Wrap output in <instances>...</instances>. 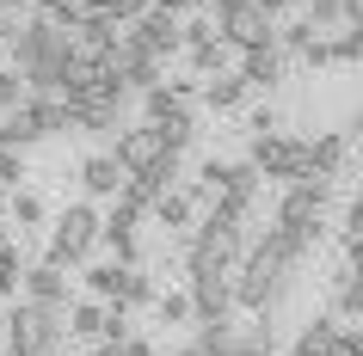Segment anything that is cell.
Segmentation results:
<instances>
[{"label":"cell","mask_w":363,"mask_h":356,"mask_svg":"<svg viewBox=\"0 0 363 356\" xmlns=\"http://www.w3.org/2000/svg\"><path fill=\"white\" fill-rule=\"evenodd\" d=\"M6 338H13V356H56L62 332V307H38V301H19L13 314H0Z\"/></svg>","instance_id":"1"},{"label":"cell","mask_w":363,"mask_h":356,"mask_svg":"<svg viewBox=\"0 0 363 356\" xmlns=\"http://www.w3.org/2000/svg\"><path fill=\"white\" fill-rule=\"evenodd\" d=\"M93 246H99V215L86 203H68V209H62V222H56V234H50V258H43V264L68 270V264H80Z\"/></svg>","instance_id":"2"},{"label":"cell","mask_w":363,"mask_h":356,"mask_svg":"<svg viewBox=\"0 0 363 356\" xmlns=\"http://www.w3.org/2000/svg\"><path fill=\"white\" fill-rule=\"evenodd\" d=\"M247 166L259 172V178H302L308 172V148L302 142H289V135H252V154H247Z\"/></svg>","instance_id":"3"},{"label":"cell","mask_w":363,"mask_h":356,"mask_svg":"<svg viewBox=\"0 0 363 356\" xmlns=\"http://www.w3.org/2000/svg\"><path fill=\"white\" fill-rule=\"evenodd\" d=\"M326 197H333V178H320V172H302V178L289 185V197L277 203V227H320Z\"/></svg>","instance_id":"4"},{"label":"cell","mask_w":363,"mask_h":356,"mask_svg":"<svg viewBox=\"0 0 363 356\" xmlns=\"http://www.w3.org/2000/svg\"><path fill=\"white\" fill-rule=\"evenodd\" d=\"M123 38H135L154 62H167L172 50H185V25H179V13H167V6H148V13L123 31Z\"/></svg>","instance_id":"5"},{"label":"cell","mask_w":363,"mask_h":356,"mask_svg":"<svg viewBox=\"0 0 363 356\" xmlns=\"http://www.w3.org/2000/svg\"><path fill=\"white\" fill-rule=\"evenodd\" d=\"M117 172H123V178H142V172L148 166H160V160H167V148H160V135L148 130V123H142V130H117Z\"/></svg>","instance_id":"6"},{"label":"cell","mask_w":363,"mask_h":356,"mask_svg":"<svg viewBox=\"0 0 363 356\" xmlns=\"http://www.w3.org/2000/svg\"><path fill=\"white\" fill-rule=\"evenodd\" d=\"M191 319H203V326H216V319H228V307H234V289H228V277H191Z\"/></svg>","instance_id":"7"},{"label":"cell","mask_w":363,"mask_h":356,"mask_svg":"<svg viewBox=\"0 0 363 356\" xmlns=\"http://www.w3.org/2000/svg\"><path fill=\"white\" fill-rule=\"evenodd\" d=\"M185 270H191V277H228V270H234V246L210 240V234H197L191 252H185Z\"/></svg>","instance_id":"8"},{"label":"cell","mask_w":363,"mask_h":356,"mask_svg":"<svg viewBox=\"0 0 363 356\" xmlns=\"http://www.w3.org/2000/svg\"><path fill=\"white\" fill-rule=\"evenodd\" d=\"M19 282H25V295L38 301V307H68V277H62L56 264H31Z\"/></svg>","instance_id":"9"},{"label":"cell","mask_w":363,"mask_h":356,"mask_svg":"<svg viewBox=\"0 0 363 356\" xmlns=\"http://www.w3.org/2000/svg\"><path fill=\"white\" fill-rule=\"evenodd\" d=\"M234 74L247 80V93H252V86H277V80H284V56H277V43H271V50H247V56L234 62Z\"/></svg>","instance_id":"10"},{"label":"cell","mask_w":363,"mask_h":356,"mask_svg":"<svg viewBox=\"0 0 363 356\" xmlns=\"http://www.w3.org/2000/svg\"><path fill=\"white\" fill-rule=\"evenodd\" d=\"M80 185L93 190V197H117V190H123V172H117L111 154H86V160H80Z\"/></svg>","instance_id":"11"},{"label":"cell","mask_w":363,"mask_h":356,"mask_svg":"<svg viewBox=\"0 0 363 356\" xmlns=\"http://www.w3.org/2000/svg\"><path fill=\"white\" fill-rule=\"evenodd\" d=\"M333 344H339V319L333 314L308 319L302 332H296V356H333Z\"/></svg>","instance_id":"12"},{"label":"cell","mask_w":363,"mask_h":356,"mask_svg":"<svg viewBox=\"0 0 363 356\" xmlns=\"http://www.w3.org/2000/svg\"><path fill=\"white\" fill-rule=\"evenodd\" d=\"M197 93H203V105H210V111H234V105H240V98H247V80L234 74H216V80H203V86H197Z\"/></svg>","instance_id":"13"},{"label":"cell","mask_w":363,"mask_h":356,"mask_svg":"<svg viewBox=\"0 0 363 356\" xmlns=\"http://www.w3.org/2000/svg\"><path fill=\"white\" fill-rule=\"evenodd\" d=\"M259 185H265V178H259V172H252L247 160H234V166H222V197H228V203H240V209H247L252 197H259Z\"/></svg>","instance_id":"14"},{"label":"cell","mask_w":363,"mask_h":356,"mask_svg":"<svg viewBox=\"0 0 363 356\" xmlns=\"http://www.w3.org/2000/svg\"><path fill=\"white\" fill-rule=\"evenodd\" d=\"M302 148H308V172L339 178V166H345V135H320V142H302Z\"/></svg>","instance_id":"15"},{"label":"cell","mask_w":363,"mask_h":356,"mask_svg":"<svg viewBox=\"0 0 363 356\" xmlns=\"http://www.w3.org/2000/svg\"><path fill=\"white\" fill-rule=\"evenodd\" d=\"M25 111H31V123H38V135H62V130H74L62 98H25Z\"/></svg>","instance_id":"16"},{"label":"cell","mask_w":363,"mask_h":356,"mask_svg":"<svg viewBox=\"0 0 363 356\" xmlns=\"http://www.w3.org/2000/svg\"><path fill=\"white\" fill-rule=\"evenodd\" d=\"M117 307H142V301H154V289H148V277H142V270H135V264H123V270H117Z\"/></svg>","instance_id":"17"},{"label":"cell","mask_w":363,"mask_h":356,"mask_svg":"<svg viewBox=\"0 0 363 356\" xmlns=\"http://www.w3.org/2000/svg\"><path fill=\"white\" fill-rule=\"evenodd\" d=\"M154 215H160V227H172V234L191 227V203H185L179 190H160V197H154Z\"/></svg>","instance_id":"18"},{"label":"cell","mask_w":363,"mask_h":356,"mask_svg":"<svg viewBox=\"0 0 363 356\" xmlns=\"http://www.w3.org/2000/svg\"><path fill=\"white\" fill-rule=\"evenodd\" d=\"M363 314V277L357 270H345L339 277V307H333V319H357Z\"/></svg>","instance_id":"19"},{"label":"cell","mask_w":363,"mask_h":356,"mask_svg":"<svg viewBox=\"0 0 363 356\" xmlns=\"http://www.w3.org/2000/svg\"><path fill=\"white\" fill-rule=\"evenodd\" d=\"M333 43V62H357L363 56V25H339V38H326Z\"/></svg>","instance_id":"20"},{"label":"cell","mask_w":363,"mask_h":356,"mask_svg":"<svg viewBox=\"0 0 363 356\" xmlns=\"http://www.w3.org/2000/svg\"><path fill=\"white\" fill-rule=\"evenodd\" d=\"M117 270H123V264H93V270H86V289H93L99 301H111L117 295Z\"/></svg>","instance_id":"21"},{"label":"cell","mask_w":363,"mask_h":356,"mask_svg":"<svg viewBox=\"0 0 363 356\" xmlns=\"http://www.w3.org/2000/svg\"><path fill=\"white\" fill-rule=\"evenodd\" d=\"M19 277H25L19 246H0V295H6V289H19Z\"/></svg>","instance_id":"22"},{"label":"cell","mask_w":363,"mask_h":356,"mask_svg":"<svg viewBox=\"0 0 363 356\" xmlns=\"http://www.w3.org/2000/svg\"><path fill=\"white\" fill-rule=\"evenodd\" d=\"M19 178H25V160L13 148H0V190H19Z\"/></svg>","instance_id":"23"},{"label":"cell","mask_w":363,"mask_h":356,"mask_svg":"<svg viewBox=\"0 0 363 356\" xmlns=\"http://www.w3.org/2000/svg\"><path fill=\"white\" fill-rule=\"evenodd\" d=\"M154 307H160V319H167V326H185V319H191V301H185V295H160Z\"/></svg>","instance_id":"24"},{"label":"cell","mask_w":363,"mask_h":356,"mask_svg":"<svg viewBox=\"0 0 363 356\" xmlns=\"http://www.w3.org/2000/svg\"><path fill=\"white\" fill-rule=\"evenodd\" d=\"M296 56H302V68H326V62H333V43H326V38H308Z\"/></svg>","instance_id":"25"},{"label":"cell","mask_w":363,"mask_h":356,"mask_svg":"<svg viewBox=\"0 0 363 356\" xmlns=\"http://www.w3.org/2000/svg\"><path fill=\"white\" fill-rule=\"evenodd\" d=\"M13 215H19V222H43V197H31V190H13Z\"/></svg>","instance_id":"26"},{"label":"cell","mask_w":363,"mask_h":356,"mask_svg":"<svg viewBox=\"0 0 363 356\" xmlns=\"http://www.w3.org/2000/svg\"><path fill=\"white\" fill-rule=\"evenodd\" d=\"M93 356H154V350L142 344V338H123V344H99Z\"/></svg>","instance_id":"27"},{"label":"cell","mask_w":363,"mask_h":356,"mask_svg":"<svg viewBox=\"0 0 363 356\" xmlns=\"http://www.w3.org/2000/svg\"><path fill=\"white\" fill-rule=\"evenodd\" d=\"M247 130H252V135H277V111H271V105H259V111L247 117Z\"/></svg>","instance_id":"28"},{"label":"cell","mask_w":363,"mask_h":356,"mask_svg":"<svg viewBox=\"0 0 363 356\" xmlns=\"http://www.w3.org/2000/svg\"><path fill=\"white\" fill-rule=\"evenodd\" d=\"M308 38H314V31H308L302 19H296V25H284V31H277V43H284V50H302Z\"/></svg>","instance_id":"29"},{"label":"cell","mask_w":363,"mask_h":356,"mask_svg":"<svg viewBox=\"0 0 363 356\" xmlns=\"http://www.w3.org/2000/svg\"><path fill=\"white\" fill-rule=\"evenodd\" d=\"M252 6H259V13H265V19H277V13H284L289 0H252Z\"/></svg>","instance_id":"30"},{"label":"cell","mask_w":363,"mask_h":356,"mask_svg":"<svg viewBox=\"0 0 363 356\" xmlns=\"http://www.w3.org/2000/svg\"><path fill=\"white\" fill-rule=\"evenodd\" d=\"M234 356H277L271 344H252V350H234Z\"/></svg>","instance_id":"31"},{"label":"cell","mask_w":363,"mask_h":356,"mask_svg":"<svg viewBox=\"0 0 363 356\" xmlns=\"http://www.w3.org/2000/svg\"><path fill=\"white\" fill-rule=\"evenodd\" d=\"M172 356H203V350H197V344H185V350H172Z\"/></svg>","instance_id":"32"},{"label":"cell","mask_w":363,"mask_h":356,"mask_svg":"<svg viewBox=\"0 0 363 356\" xmlns=\"http://www.w3.org/2000/svg\"><path fill=\"white\" fill-rule=\"evenodd\" d=\"M0 246H6V222H0Z\"/></svg>","instance_id":"33"},{"label":"cell","mask_w":363,"mask_h":356,"mask_svg":"<svg viewBox=\"0 0 363 356\" xmlns=\"http://www.w3.org/2000/svg\"><path fill=\"white\" fill-rule=\"evenodd\" d=\"M0 197H6V190H0Z\"/></svg>","instance_id":"34"}]
</instances>
